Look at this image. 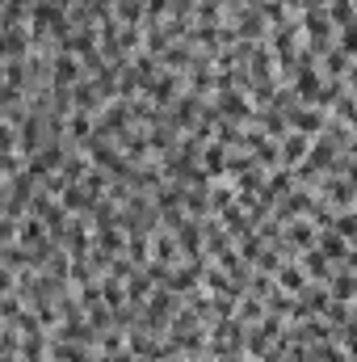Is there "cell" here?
I'll use <instances>...</instances> for the list:
<instances>
[{
    "label": "cell",
    "instance_id": "6da1fadb",
    "mask_svg": "<svg viewBox=\"0 0 357 362\" xmlns=\"http://www.w3.org/2000/svg\"><path fill=\"white\" fill-rule=\"evenodd\" d=\"M290 131H303V135H324L328 131V114H324V105H290Z\"/></svg>",
    "mask_w": 357,
    "mask_h": 362
},
{
    "label": "cell",
    "instance_id": "7a4b0ae2",
    "mask_svg": "<svg viewBox=\"0 0 357 362\" xmlns=\"http://www.w3.org/2000/svg\"><path fill=\"white\" fill-rule=\"evenodd\" d=\"M311 148H315V139H311V135H303V131H286V135L277 139V152H282V165H286V169L307 165Z\"/></svg>",
    "mask_w": 357,
    "mask_h": 362
},
{
    "label": "cell",
    "instance_id": "3957f363",
    "mask_svg": "<svg viewBox=\"0 0 357 362\" xmlns=\"http://www.w3.org/2000/svg\"><path fill=\"white\" fill-rule=\"evenodd\" d=\"M273 278H277V291H286V295H294V299L311 286V274L303 270V262H286Z\"/></svg>",
    "mask_w": 357,
    "mask_h": 362
},
{
    "label": "cell",
    "instance_id": "277c9868",
    "mask_svg": "<svg viewBox=\"0 0 357 362\" xmlns=\"http://www.w3.org/2000/svg\"><path fill=\"white\" fill-rule=\"evenodd\" d=\"M51 362H92V350L68 337H51Z\"/></svg>",
    "mask_w": 357,
    "mask_h": 362
}]
</instances>
